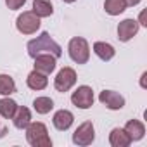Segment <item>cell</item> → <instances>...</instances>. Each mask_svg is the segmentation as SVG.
I'll list each match as a JSON object with an SVG mask.
<instances>
[{
  "instance_id": "obj_1",
  "label": "cell",
  "mask_w": 147,
  "mask_h": 147,
  "mask_svg": "<svg viewBox=\"0 0 147 147\" xmlns=\"http://www.w3.org/2000/svg\"><path fill=\"white\" fill-rule=\"evenodd\" d=\"M28 54H30V57H36L40 54H52L54 57H61L62 49L47 31H43L40 36L28 42Z\"/></svg>"
},
{
  "instance_id": "obj_2",
  "label": "cell",
  "mask_w": 147,
  "mask_h": 147,
  "mask_svg": "<svg viewBox=\"0 0 147 147\" xmlns=\"http://www.w3.org/2000/svg\"><path fill=\"white\" fill-rule=\"evenodd\" d=\"M26 140L30 145L33 147H50L52 145V140L49 137V131H47V126L40 121H31L26 128Z\"/></svg>"
},
{
  "instance_id": "obj_3",
  "label": "cell",
  "mask_w": 147,
  "mask_h": 147,
  "mask_svg": "<svg viewBox=\"0 0 147 147\" xmlns=\"http://www.w3.org/2000/svg\"><path fill=\"white\" fill-rule=\"evenodd\" d=\"M67 52H69V57L75 61L76 64H87L88 59H90V47H88V42L82 36H75L69 40V45H67Z\"/></svg>"
},
{
  "instance_id": "obj_4",
  "label": "cell",
  "mask_w": 147,
  "mask_h": 147,
  "mask_svg": "<svg viewBox=\"0 0 147 147\" xmlns=\"http://www.w3.org/2000/svg\"><path fill=\"white\" fill-rule=\"evenodd\" d=\"M40 24H42L40 23V18L33 11H24L16 19V28L23 35H33V33H36L40 30Z\"/></svg>"
},
{
  "instance_id": "obj_5",
  "label": "cell",
  "mask_w": 147,
  "mask_h": 147,
  "mask_svg": "<svg viewBox=\"0 0 147 147\" xmlns=\"http://www.w3.org/2000/svg\"><path fill=\"white\" fill-rule=\"evenodd\" d=\"M75 83H76V71L73 69V67H67V66L62 67V69H59V73L54 78V87L61 94L71 90L73 87H75Z\"/></svg>"
},
{
  "instance_id": "obj_6",
  "label": "cell",
  "mask_w": 147,
  "mask_h": 147,
  "mask_svg": "<svg viewBox=\"0 0 147 147\" xmlns=\"http://www.w3.org/2000/svg\"><path fill=\"white\" fill-rule=\"evenodd\" d=\"M94 140H95V128H94V123H92V121L82 123V125L75 130V133H73V144H75V145H80V147H87V145H90Z\"/></svg>"
},
{
  "instance_id": "obj_7",
  "label": "cell",
  "mask_w": 147,
  "mask_h": 147,
  "mask_svg": "<svg viewBox=\"0 0 147 147\" xmlns=\"http://www.w3.org/2000/svg\"><path fill=\"white\" fill-rule=\"evenodd\" d=\"M71 102L73 106H76L80 109H88L94 106V90L88 85H82L78 87L71 95Z\"/></svg>"
},
{
  "instance_id": "obj_8",
  "label": "cell",
  "mask_w": 147,
  "mask_h": 147,
  "mask_svg": "<svg viewBox=\"0 0 147 147\" xmlns=\"http://www.w3.org/2000/svg\"><path fill=\"white\" fill-rule=\"evenodd\" d=\"M99 100H100V104H104L111 111H119L125 107V97L114 90H102L99 95Z\"/></svg>"
},
{
  "instance_id": "obj_9",
  "label": "cell",
  "mask_w": 147,
  "mask_h": 147,
  "mask_svg": "<svg viewBox=\"0 0 147 147\" xmlns=\"http://www.w3.org/2000/svg\"><path fill=\"white\" fill-rule=\"evenodd\" d=\"M33 59H35V69L47 75V76L50 73H54L57 67V57H54L52 54H40Z\"/></svg>"
},
{
  "instance_id": "obj_10",
  "label": "cell",
  "mask_w": 147,
  "mask_h": 147,
  "mask_svg": "<svg viewBox=\"0 0 147 147\" xmlns=\"http://www.w3.org/2000/svg\"><path fill=\"white\" fill-rule=\"evenodd\" d=\"M138 33V21L135 19H125L118 24V40L119 42H130Z\"/></svg>"
},
{
  "instance_id": "obj_11",
  "label": "cell",
  "mask_w": 147,
  "mask_h": 147,
  "mask_svg": "<svg viewBox=\"0 0 147 147\" xmlns=\"http://www.w3.org/2000/svg\"><path fill=\"white\" fill-rule=\"evenodd\" d=\"M73 121H75V116H73V113L67 111V109H61V111H57V113L54 114V118H52V123H54V126H55L59 131H66V130H69L71 125H73Z\"/></svg>"
},
{
  "instance_id": "obj_12",
  "label": "cell",
  "mask_w": 147,
  "mask_h": 147,
  "mask_svg": "<svg viewBox=\"0 0 147 147\" xmlns=\"http://www.w3.org/2000/svg\"><path fill=\"white\" fill-rule=\"evenodd\" d=\"M12 123L18 130H24L31 123V111L24 106H18V109L12 116Z\"/></svg>"
},
{
  "instance_id": "obj_13",
  "label": "cell",
  "mask_w": 147,
  "mask_h": 147,
  "mask_svg": "<svg viewBox=\"0 0 147 147\" xmlns=\"http://www.w3.org/2000/svg\"><path fill=\"white\" fill-rule=\"evenodd\" d=\"M26 85L31 90H43L49 85V78H47V75H43V73L33 69L28 75V78H26Z\"/></svg>"
},
{
  "instance_id": "obj_14",
  "label": "cell",
  "mask_w": 147,
  "mask_h": 147,
  "mask_svg": "<svg viewBox=\"0 0 147 147\" xmlns=\"http://www.w3.org/2000/svg\"><path fill=\"white\" fill-rule=\"evenodd\" d=\"M125 131L128 133V137L131 138V142H137V140H142L144 135H145V126L142 121L138 119H130L126 125H125Z\"/></svg>"
},
{
  "instance_id": "obj_15",
  "label": "cell",
  "mask_w": 147,
  "mask_h": 147,
  "mask_svg": "<svg viewBox=\"0 0 147 147\" xmlns=\"http://www.w3.org/2000/svg\"><path fill=\"white\" fill-rule=\"evenodd\" d=\"M109 144L113 147H128L131 144V138L125 131V128H113L109 133Z\"/></svg>"
},
{
  "instance_id": "obj_16",
  "label": "cell",
  "mask_w": 147,
  "mask_h": 147,
  "mask_svg": "<svg viewBox=\"0 0 147 147\" xmlns=\"http://www.w3.org/2000/svg\"><path fill=\"white\" fill-rule=\"evenodd\" d=\"M94 52L100 61H111L114 57V54H116L114 47L111 43H107V42H95L94 43Z\"/></svg>"
},
{
  "instance_id": "obj_17",
  "label": "cell",
  "mask_w": 147,
  "mask_h": 147,
  "mask_svg": "<svg viewBox=\"0 0 147 147\" xmlns=\"http://www.w3.org/2000/svg\"><path fill=\"white\" fill-rule=\"evenodd\" d=\"M16 109H18V102L9 99V95H4V99H0V116L2 118L12 119Z\"/></svg>"
},
{
  "instance_id": "obj_18",
  "label": "cell",
  "mask_w": 147,
  "mask_h": 147,
  "mask_svg": "<svg viewBox=\"0 0 147 147\" xmlns=\"http://www.w3.org/2000/svg\"><path fill=\"white\" fill-rule=\"evenodd\" d=\"M33 12L42 19V18H49L54 12L52 2L50 0H33Z\"/></svg>"
},
{
  "instance_id": "obj_19",
  "label": "cell",
  "mask_w": 147,
  "mask_h": 147,
  "mask_svg": "<svg viewBox=\"0 0 147 147\" xmlns=\"http://www.w3.org/2000/svg\"><path fill=\"white\" fill-rule=\"evenodd\" d=\"M104 11L109 16H119L126 11V4H125V0H106Z\"/></svg>"
},
{
  "instance_id": "obj_20",
  "label": "cell",
  "mask_w": 147,
  "mask_h": 147,
  "mask_svg": "<svg viewBox=\"0 0 147 147\" xmlns=\"http://www.w3.org/2000/svg\"><path fill=\"white\" fill-rule=\"evenodd\" d=\"M33 107L38 114H47L54 109V100L50 97H36L33 100Z\"/></svg>"
},
{
  "instance_id": "obj_21",
  "label": "cell",
  "mask_w": 147,
  "mask_h": 147,
  "mask_svg": "<svg viewBox=\"0 0 147 147\" xmlns=\"http://www.w3.org/2000/svg\"><path fill=\"white\" fill-rule=\"evenodd\" d=\"M16 92V83L9 75H0V95H12Z\"/></svg>"
},
{
  "instance_id": "obj_22",
  "label": "cell",
  "mask_w": 147,
  "mask_h": 147,
  "mask_svg": "<svg viewBox=\"0 0 147 147\" xmlns=\"http://www.w3.org/2000/svg\"><path fill=\"white\" fill-rule=\"evenodd\" d=\"M24 4H26V0H5V5H7L11 11H18V9H21Z\"/></svg>"
},
{
  "instance_id": "obj_23",
  "label": "cell",
  "mask_w": 147,
  "mask_h": 147,
  "mask_svg": "<svg viewBox=\"0 0 147 147\" xmlns=\"http://www.w3.org/2000/svg\"><path fill=\"white\" fill-rule=\"evenodd\" d=\"M125 4H126V7H135L140 4V0H125Z\"/></svg>"
},
{
  "instance_id": "obj_24",
  "label": "cell",
  "mask_w": 147,
  "mask_h": 147,
  "mask_svg": "<svg viewBox=\"0 0 147 147\" xmlns=\"http://www.w3.org/2000/svg\"><path fill=\"white\" fill-rule=\"evenodd\" d=\"M62 2H66V4H73L75 0H62Z\"/></svg>"
}]
</instances>
